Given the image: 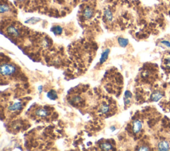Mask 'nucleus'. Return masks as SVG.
Instances as JSON below:
<instances>
[{
	"instance_id": "7ed1b4c3",
	"label": "nucleus",
	"mask_w": 170,
	"mask_h": 151,
	"mask_svg": "<svg viewBox=\"0 0 170 151\" xmlns=\"http://www.w3.org/2000/svg\"><path fill=\"white\" fill-rule=\"evenodd\" d=\"M93 15H94V11H93L92 8L90 7H86L85 8L83 12V16L85 19H90V18L92 17Z\"/></svg>"
},
{
	"instance_id": "6ab92c4d",
	"label": "nucleus",
	"mask_w": 170,
	"mask_h": 151,
	"mask_svg": "<svg viewBox=\"0 0 170 151\" xmlns=\"http://www.w3.org/2000/svg\"><path fill=\"white\" fill-rule=\"evenodd\" d=\"M81 101V98H80V97H76L75 98H74L73 101L74 102V103H79V102Z\"/></svg>"
},
{
	"instance_id": "f8f14e48",
	"label": "nucleus",
	"mask_w": 170,
	"mask_h": 151,
	"mask_svg": "<svg viewBox=\"0 0 170 151\" xmlns=\"http://www.w3.org/2000/svg\"><path fill=\"white\" fill-rule=\"evenodd\" d=\"M131 97H132V95H131V93L130 92L128 91H126L125 92V97H124V104L125 105H128L129 103V102H130V99Z\"/></svg>"
},
{
	"instance_id": "0eeeda50",
	"label": "nucleus",
	"mask_w": 170,
	"mask_h": 151,
	"mask_svg": "<svg viewBox=\"0 0 170 151\" xmlns=\"http://www.w3.org/2000/svg\"><path fill=\"white\" fill-rule=\"evenodd\" d=\"M163 97L162 93L159 91H155L154 93H152V95L151 96V99L153 101H158L159 100H160Z\"/></svg>"
},
{
	"instance_id": "f257e3e1",
	"label": "nucleus",
	"mask_w": 170,
	"mask_h": 151,
	"mask_svg": "<svg viewBox=\"0 0 170 151\" xmlns=\"http://www.w3.org/2000/svg\"><path fill=\"white\" fill-rule=\"evenodd\" d=\"M15 71V67L10 64H3L0 67V72L2 75H11Z\"/></svg>"
},
{
	"instance_id": "6e6552de",
	"label": "nucleus",
	"mask_w": 170,
	"mask_h": 151,
	"mask_svg": "<svg viewBox=\"0 0 170 151\" xmlns=\"http://www.w3.org/2000/svg\"><path fill=\"white\" fill-rule=\"evenodd\" d=\"M35 114H36V115L39 116V117H47L48 115V112L45 109H42V108H40V109H38L37 111H35Z\"/></svg>"
},
{
	"instance_id": "a211bd4d",
	"label": "nucleus",
	"mask_w": 170,
	"mask_h": 151,
	"mask_svg": "<svg viewBox=\"0 0 170 151\" xmlns=\"http://www.w3.org/2000/svg\"><path fill=\"white\" fill-rule=\"evenodd\" d=\"M39 18H36V17H33V18H31V19L27 20V21H26L25 22L27 23H31V24H35L37 23V22L39 21H40Z\"/></svg>"
},
{
	"instance_id": "f3484780",
	"label": "nucleus",
	"mask_w": 170,
	"mask_h": 151,
	"mask_svg": "<svg viewBox=\"0 0 170 151\" xmlns=\"http://www.w3.org/2000/svg\"><path fill=\"white\" fill-rule=\"evenodd\" d=\"M52 31L54 33V35H60L62 33V29L60 26H56V27H54L52 28Z\"/></svg>"
},
{
	"instance_id": "4be33fe9",
	"label": "nucleus",
	"mask_w": 170,
	"mask_h": 151,
	"mask_svg": "<svg viewBox=\"0 0 170 151\" xmlns=\"http://www.w3.org/2000/svg\"><path fill=\"white\" fill-rule=\"evenodd\" d=\"M42 86H39V91L40 93H41L42 92Z\"/></svg>"
},
{
	"instance_id": "5701e85b",
	"label": "nucleus",
	"mask_w": 170,
	"mask_h": 151,
	"mask_svg": "<svg viewBox=\"0 0 170 151\" xmlns=\"http://www.w3.org/2000/svg\"><path fill=\"white\" fill-rule=\"evenodd\" d=\"M111 130H112V131H114V130H116V128H115L114 126H112V127H111Z\"/></svg>"
},
{
	"instance_id": "9d476101",
	"label": "nucleus",
	"mask_w": 170,
	"mask_h": 151,
	"mask_svg": "<svg viewBox=\"0 0 170 151\" xmlns=\"http://www.w3.org/2000/svg\"><path fill=\"white\" fill-rule=\"evenodd\" d=\"M104 17L108 21H111L113 19V15L110 9H106L104 11Z\"/></svg>"
},
{
	"instance_id": "dca6fc26",
	"label": "nucleus",
	"mask_w": 170,
	"mask_h": 151,
	"mask_svg": "<svg viewBox=\"0 0 170 151\" xmlns=\"http://www.w3.org/2000/svg\"><path fill=\"white\" fill-rule=\"evenodd\" d=\"M109 109H110V108H109L108 105H107L106 104H102V105L100 107V112L102 114H106L108 113Z\"/></svg>"
},
{
	"instance_id": "1a4fd4ad",
	"label": "nucleus",
	"mask_w": 170,
	"mask_h": 151,
	"mask_svg": "<svg viewBox=\"0 0 170 151\" xmlns=\"http://www.w3.org/2000/svg\"><path fill=\"white\" fill-rule=\"evenodd\" d=\"M109 53H110V49H107L105 50L102 53V55H101L100 60V64L104 63L105 61L107 60V59H108V55H109Z\"/></svg>"
},
{
	"instance_id": "9b49d317",
	"label": "nucleus",
	"mask_w": 170,
	"mask_h": 151,
	"mask_svg": "<svg viewBox=\"0 0 170 151\" xmlns=\"http://www.w3.org/2000/svg\"><path fill=\"white\" fill-rule=\"evenodd\" d=\"M46 96H47V97L48 98V99L50 100H52V101H54V100L58 99L57 93H56V92L53 90H51L49 92H48L47 95Z\"/></svg>"
},
{
	"instance_id": "aec40b11",
	"label": "nucleus",
	"mask_w": 170,
	"mask_h": 151,
	"mask_svg": "<svg viewBox=\"0 0 170 151\" xmlns=\"http://www.w3.org/2000/svg\"><path fill=\"white\" fill-rule=\"evenodd\" d=\"M139 150H149V148L147 146H143L139 148Z\"/></svg>"
},
{
	"instance_id": "423d86ee",
	"label": "nucleus",
	"mask_w": 170,
	"mask_h": 151,
	"mask_svg": "<svg viewBox=\"0 0 170 151\" xmlns=\"http://www.w3.org/2000/svg\"><path fill=\"white\" fill-rule=\"evenodd\" d=\"M22 108V104L20 102H17V103H13V105H11L8 107V110L10 111H19Z\"/></svg>"
},
{
	"instance_id": "ddd939ff",
	"label": "nucleus",
	"mask_w": 170,
	"mask_h": 151,
	"mask_svg": "<svg viewBox=\"0 0 170 151\" xmlns=\"http://www.w3.org/2000/svg\"><path fill=\"white\" fill-rule=\"evenodd\" d=\"M100 148L102 150H105V151H108V150H112V146L109 143H102L100 145Z\"/></svg>"
},
{
	"instance_id": "20e7f679",
	"label": "nucleus",
	"mask_w": 170,
	"mask_h": 151,
	"mask_svg": "<svg viewBox=\"0 0 170 151\" xmlns=\"http://www.w3.org/2000/svg\"><path fill=\"white\" fill-rule=\"evenodd\" d=\"M141 128H142V124L138 120H135L133 122V131L134 133H138L141 130Z\"/></svg>"
},
{
	"instance_id": "4468645a",
	"label": "nucleus",
	"mask_w": 170,
	"mask_h": 151,
	"mask_svg": "<svg viewBox=\"0 0 170 151\" xmlns=\"http://www.w3.org/2000/svg\"><path fill=\"white\" fill-rule=\"evenodd\" d=\"M9 11H10V7L7 5V4L1 3V7H0V12H1V14L6 13V12H8Z\"/></svg>"
},
{
	"instance_id": "412c9836",
	"label": "nucleus",
	"mask_w": 170,
	"mask_h": 151,
	"mask_svg": "<svg viewBox=\"0 0 170 151\" xmlns=\"http://www.w3.org/2000/svg\"><path fill=\"white\" fill-rule=\"evenodd\" d=\"M161 43L164 44L165 45L168 47H170V43L169 41H161Z\"/></svg>"
},
{
	"instance_id": "39448f33",
	"label": "nucleus",
	"mask_w": 170,
	"mask_h": 151,
	"mask_svg": "<svg viewBox=\"0 0 170 151\" xmlns=\"http://www.w3.org/2000/svg\"><path fill=\"white\" fill-rule=\"evenodd\" d=\"M158 149L161 151H167L169 150V144L168 142L163 140L159 142Z\"/></svg>"
},
{
	"instance_id": "2eb2a0df",
	"label": "nucleus",
	"mask_w": 170,
	"mask_h": 151,
	"mask_svg": "<svg viewBox=\"0 0 170 151\" xmlns=\"http://www.w3.org/2000/svg\"><path fill=\"white\" fill-rule=\"evenodd\" d=\"M118 43L121 47H126L127 45V44H128V40L126 39L120 37L118 38Z\"/></svg>"
},
{
	"instance_id": "f03ea898",
	"label": "nucleus",
	"mask_w": 170,
	"mask_h": 151,
	"mask_svg": "<svg viewBox=\"0 0 170 151\" xmlns=\"http://www.w3.org/2000/svg\"><path fill=\"white\" fill-rule=\"evenodd\" d=\"M7 32L9 35L15 37H17L20 35L19 29L15 27H14V26H9V27H8L7 29Z\"/></svg>"
}]
</instances>
